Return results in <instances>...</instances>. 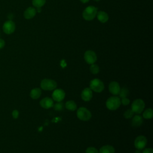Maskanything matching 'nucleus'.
Wrapping results in <instances>:
<instances>
[{
	"label": "nucleus",
	"mask_w": 153,
	"mask_h": 153,
	"mask_svg": "<svg viewBox=\"0 0 153 153\" xmlns=\"http://www.w3.org/2000/svg\"><path fill=\"white\" fill-rule=\"evenodd\" d=\"M85 153H99V151L94 147H88L87 148Z\"/></svg>",
	"instance_id": "26"
},
{
	"label": "nucleus",
	"mask_w": 153,
	"mask_h": 153,
	"mask_svg": "<svg viewBox=\"0 0 153 153\" xmlns=\"http://www.w3.org/2000/svg\"><path fill=\"white\" fill-rule=\"evenodd\" d=\"M65 108L69 111H74L76 109V104L73 100H69L66 102Z\"/></svg>",
	"instance_id": "19"
},
{
	"label": "nucleus",
	"mask_w": 153,
	"mask_h": 153,
	"mask_svg": "<svg viewBox=\"0 0 153 153\" xmlns=\"http://www.w3.org/2000/svg\"><path fill=\"white\" fill-rule=\"evenodd\" d=\"M53 107L56 111H62L64 108V104L62 102H57L53 105Z\"/></svg>",
	"instance_id": "24"
},
{
	"label": "nucleus",
	"mask_w": 153,
	"mask_h": 153,
	"mask_svg": "<svg viewBox=\"0 0 153 153\" xmlns=\"http://www.w3.org/2000/svg\"><path fill=\"white\" fill-rule=\"evenodd\" d=\"M153 117V111L151 108L146 109L143 113V117L145 119H151Z\"/></svg>",
	"instance_id": "20"
},
{
	"label": "nucleus",
	"mask_w": 153,
	"mask_h": 153,
	"mask_svg": "<svg viewBox=\"0 0 153 153\" xmlns=\"http://www.w3.org/2000/svg\"><path fill=\"white\" fill-rule=\"evenodd\" d=\"M147 139L146 138L142 135L137 136L134 140V146L135 148L138 150L143 149L146 145Z\"/></svg>",
	"instance_id": "8"
},
{
	"label": "nucleus",
	"mask_w": 153,
	"mask_h": 153,
	"mask_svg": "<svg viewBox=\"0 0 153 153\" xmlns=\"http://www.w3.org/2000/svg\"><path fill=\"white\" fill-rule=\"evenodd\" d=\"M19 115V111L17 110H14L13 111V112H12V115H13V118H15V119L18 118Z\"/></svg>",
	"instance_id": "28"
},
{
	"label": "nucleus",
	"mask_w": 153,
	"mask_h": 153,
	"mask_svg": "<svg viewBox=\"0 0 153 153\" xmlns=\"http://www.w3.org/2000/svg\"><path fill=\"white\" fill-rule=\"evenodd\" d=\"M41 94V90L39 88H33L30 93V96L33 99H38Z\"/></svg>",
	"instance_id": "18"
},
{
	"label": "nucleus",
	"mask_w": 153,
	"mask_h": 153,
	"mask_svg": "<svg viewBox=\"0 0 153 153\" xmlns=\"http://www.w3.org/2000/svg\"><path fill=\"white\" fill-rule=\"evenodd\" d=\"M97 19L99 22H100L101 23H106L108 19H109V16L108 15V14L103 11H99L97 13Z\"/></svg>",
	"instance_id": "15"
},
{
	"label": "nucleus",
	"mask_w": 153,
	"mask_h": 153,
	"mask_svg": "<svg viewBox=\"0 0 153 153\" xmlns=\"http://www.w3.org/2000/svg\"><path fill=\"white\" fill-rule=\"evenodd\" d=\"M104 87V84L98 78H94L92 79L90 82V88L91 90H93L95 92H102L103 90Z\"/></svg>",
	"instance_id": "3"
},
{
	"label": "nucleus",
	"mask_w": 153,
	"mask_h": 153,
	"mask_svg": "<svg viewBox=\"0 0 153 153\" xmlns=\"http://www.w3.org/2000/svg\"><path fill=\"white\" fill-rule=\"evenodd\" d=\"M65 97V93L62 89H56L52 94L53 99L56 102H62Z\"/></svg>",
	"instance_id": "10"
},
{
	"label": "nucleus",
	"mask_w": 153,
	"mask_h": 153,
	"mask_svg": "<svg viewBox=\"0 0 153 153\" xmlns=\"http://www.w3.org/2000/svg\"><path fill=\"white\" fill-rule=\"evenodd\" d=\"M143 123V118L139 115H136L134 116V117L132 118L131 120V125L133 127H139Z\"/></svg>",
	"instance_id": "16"
},
{
	"label": "nucleus",
	"mask_w": 153,
	"mask_h": 153,
	"mask_svg": "<svg viewBox=\"0 0 153 153\" xmlns=\"http://www.w3.org/2000/svg\"><path fill=\"white\" fill-rule=\"evenodd\" d=\"M84 60L85 61L90 64L94 63L97 60V56L96 53L92 50H87L84 53Z\"/></svg>",
	"instance_id": "9"
},
{
	"label": "nucleus",
	"mask_w": 153,
	"mask_h": 153,
	"mask_svg": "<svg viewBox=\"0 0 153 153\" xmlns=\"http://www.w3.org/2000/svg\"><path fill=\"white\" fill-rule=\"evenodd\" d=\"M90 71L93 74H97L99 72V67L94 63L91 64L90 67Z\"/></svg>",
	"instance_id": "23"
},
{
	"label": "nucleus",
	"mask_w": 153,
	"mask_h": 153,
	"mask_svg": "<svg viewBox=\"0 0 153 153\" xmlns=\"http://www.w3.org/2000/svg\"><path fill=\"white\" fill-rule=\"evenodd\" d=\"M133 114H134V112L131 109H127L124 113V117L126 118H127V119L128 118H131V117H133Z\"/></svg>",
	"instance_id": "25"
},
{
	"label": "nucleus",
	"mask_w": 153,
	"mask_h": 153,
	"mask_svg": "<svg viewBox=\"0 0 153 153\" xmlns=\"http://www.w3.org/2000/svg\"><path fill=\"white\" fill-rule=\"evenodd\" d=\"M41 87L44 90H53L57 87V83L51 79H44L41 82Z\"/></svg>",
	"instance_id": "4"
},
{
	"label": "nucleus",
	"mask_w": 153,
	"mask_h": 153,
	"mask_svg": "<svg viewBox=\"0 0 153 153\" xmlns=\"http://www.w3.org/2000/svg\"><path fill=\"white\" fill-rule=\"evenodd\" d=\"M37 10H36L37 12H38V13H41V7H39V8H37V9H36Z\"/></svg>",
	"instance_id": "32"
},
{
	"label": "nucleus",
	"mask_w": 153,
	"mask_h": 153,
	"mask_svg": "<svg viewBox=\"0 0 153 153\" xmlns=\"http://www.w3.org/2000/svg\"><path fill=\"white\" fill-rule=\"evenodd\" d=\"M93 97V92L90 88H85L81 92V98L84 101H90Z\"/></svg>",
	"instance_id": "12"
},
{
	"label": "nucleus",
	"mask_w": 153,
	"mask_h": 153,
	"mask_svg": "<svg viewBox=\"0 0 153 153\" xmlns=\"http://www.w3.org/2000/svg\"><path fill=\"white\" fill-rule=\"evenodd\" d=\"M89 1H90V0H80V1H81V2H82V3H87V2H88Z\"/></svg>",
	"instance_id": "31"
},
{
	"label": "nucleus",
	"mask_w": 153,
	"mask_h": 153,
	"mask_svg": "<svg viewBox=\"0 0 153 153\" xmlns=\"http://www.w3.org/2000/svg\"><path fill=\"white\" fill-rule=\"evenodd\" d=\"M121 105V100L117 96H112L109 97L106 102V106L109 110L114 111L118 109Z\"/></svg>",
	"instance_id": "2"
},
{
	"label": "nucleus",
	"mask_w": 153,
	"mask_h": 153,
	"mask_svg": "<svg viewBox=\"0 0 153 153\" xmlns=\"http://www.w3.org/2000/svg\"><path fill=\"white\" fill-rule=\"evenodd\" d=\"M94 1H100V0H94Z\"/></svg>",
	"instance_id": "34"
},
{
	"label": "nucleus",
	"mask_w": 153,
	"mask_h": 153,
	"mask_svg": "<svg viewBox=\"0 0 153 153\" xmlns=\"http://www.w3.org/2000/svg\"><path fill=\"white\" fill-rule=\"evenodd\" d=\"M45 2L46 0H32V5L36 8H41L44 5Z\"/></svg>",
	"instance_id": "22"
},
{
	"label": "nucleus",
	"mask_w": 153,
	"mask_h": 153,
	"mask_svg": "<svg viewBox=\"0 0 153 153\" xmlns=\"http://www.w3.org/2000/svg\"><path fill=\"white\" fill-rule=\"evenodd\" d=\"M142 153H153V149L149 148H146L143 151Z\"/></svg>",
	"instance_id": "29"
},
{
	"label": "nucleus",
	"mask_w": 153,
	"mask_h": 153,
	"mask_svg": "<svg viewBox=\"0 0 153 153\" xmlns=\"http://www.w3.org/2000/svg\"><path fill=\"white\" fill-rule=\"evenodd\" d=\"M77 117L82 121H88L91 117V114L90 111L84 107H80L76 112Z\"/></svg>",
	"instance_id": "5"
},
{
	"label": "nucleus",
	"mask_w": 153,
	"mask_h": 153,
	"mask_svg": "<svg viewBox=\"0 0 153 153\" xmlns=\"http://www.w3.org/2000/svg\"><path fill=\"white\" fill-rule=\"evenodd\" d=\"M145 106L144 101L140 99H137L133 102L131 104V110L134 113L140 114L143 111Z\"/></svg>",
	"instance_id": "6"
},
{
	"label": "nucleus",
	"mask_w": 153,
	"mask_h": 153,
	"mask_svg": "<svg viewBox=\"0 0 153 153\" xmlns=\"http://www.w3.org/2000/svg\"><path fill=\"white\" fill-rule=\"evenodd\" d=\"M129 103H130V100L127 97L121 98V103H122L123 105H127L129 104Z\"/></svg>",
	"instance_id": "27"
},
{
	"label": "nucleus",
	"mask_w": 153,
	"mask_h": 153,
	"mask_svg": "<svg viewBox=\"0 0 153 153\" xmlns=\"http://www.w3.org/2000/svg\"><path fill=\"white\" fill-rule=\"evenodd\" d=\"M5 46V41L4 39L0 38V49H2Z\"/></svg>",
	"instance_id": "30"
},
{
	"label": "nucleus",
	"mask_w": 153,
	"mask_h": 153,
	"mask_svg": "<svg viewBox=\"0 0 153 153\" xmlns=\"http://www.w3.org/2000/svg\"><path fill=\"white\" fill-rule=\"evenodd\" d=\"M134 153H141V152H140V150H138V149H137V150H136V151H135V152H134Z\"/></svg>",
	"instance_id": "33"
},
{
	"label": "nucleus",
	"mask_w": 153,
	"mask_h": 153,
	"mask_svg": "<svg viewBox=\"0 0 153 153\" xmlns=\"http://www.w3.org/2000/svg\"><path fill=\"white\" fill-rule=\"evenodd\" d=\"M16 29V25L14 22L11 20L6 21L2 26L3 31L5 33L10 35L13 33Z\"/></svg>",
	"instance_id": "7"
},
{
	"label": "nucleus",
	"mask_w": 153,
	"mask_h": 153,
	"mask_svg": "<svg viewBox=\"0 0 153 153\" xmlns=\"http://www.w3.org/2000/svg\"><path fill=\"white\" fill-rule=\"evenodd\" d=\"M97 8L94 6H88L86 7L82 12L83 18L87 21L93 20L97 14Z\"/></svg>",
	"instance_id": "1"
},
{
	"label": "nucleus",
	"mask_w": 153,
	"mask_h": 153,
	"mask_svg": "<svg viewBox=\"0 0 153 153\" xmlns=\"http://www.w3.org/2000/svg\"><path fill=\"white\" fill-rule=\"evenodd\" d=\"M120 86L116 81H112L109 84V91L114 95H118L120 91Z\"/></svg>",
	"instance_id": "11"
},
{
	"label": "nucleus",
	"mask_w": 153,
	"mask_h": 153,
	"mask_svg": "<svg viewBox=\"0 0 153 153\" xmlns=\"http://www.w3.org/2000/svg\"><path fill=\"white\" fill-rule=\"evenodd\" d=\"M115 149L111 145H104L100 148L99 153H114Z\"/></svg>",
	"instance_id": "17"
},
{
	"label": "nucleus",
	"mask_w": 153,
	"mask_h": 153,
	"mask_svg": "<svg viewBox=\"0 0 153 153\" xmlns=\"http://www.w3.org/2000/svg\"><path fill=\"white\" fill-rule=\"evenodd\" d=\"M128 94H129L128 89L126 87H123L122 88L120 89V91L118 94L120 95V97L121 98H124V97H127Z\"/></svg>",
	"instance_id": "21"
},
{
	"label": "nucleus",
	"mask_w": 153,
	"mask_h": 153,
	"mask_svg": "<svg viewBox=\"0 0 153 153\" xmlns=\"http://www.w3.org/2000/svg\"><path fill=\"white\" fill-rule=\"evenodd\" d=\"M36 9L34 8L33 7H30L26 9V10L24 12L23 16L26 19H31L33 17H35V16L36 15Z\"/></svg>",
	"instance_id": "14"
},
{
	"label": "nucleus",
	"mask_w": 153,
	"mask_h": 153,
	"mask_svg": "<svg viewBox=\"0 0 153 153\" xmlns=\"http://www.w3.org/2000/svg\"><path fill=\"white\" fill-rule=\"evenodd\" d=\"M39 104L42 108L45 109H49L53 106L54 102L52 99L47 97L41 99L39 102Z\"/></svg>",
	"instance_id": "13"
}]
</instances>
